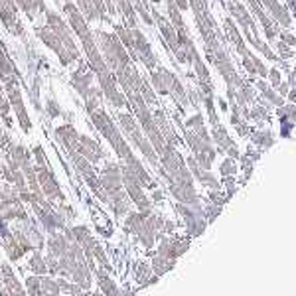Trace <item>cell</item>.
Returning a JSON list of instances; mask_svg holds the SVG:
<instances>
[{
	"instance_id": "obj_15",
	"label": "cell",
	"mask_w": 296,
	"mask_h": 296,
	"mask_svg": "<svg viewBox=\"0 0 296 296\" xmlns=\"http://www.w3.org/2000/svg\"><path fill=\"white\" fill-rule=\"evenodd\" d=\"M69 277H71V281H73L75 285H79L83 291H89V289H91L93 279H91V271H89L87 263H77V265L73 267V271H71Z\"/></svg>"
},
{
	"instance_id": "obj_5",
	"label": "cell",
	"mask_w": 296,
	"mask_h": 296,
	"mask_svg": "<svg viewBox=\"0 0 296 296\" xmlns=\"http://www.w3.org/2000/svg\"><path fill=\"white\" fill-rule=\"evenodd\" d=\"M2 81H4V91L8 95L10 107L14 109L16 119L20 123V129L24 133H30L32 131V121H30V117L26 113V107H24V101H22V93H20V81H22V77H18V75H6V77H2Z\"/></svg>"
},
{
	"instance_id": "obj_48",
	"label": "cell",
	"mask_w": 296,
	"mask_h": 296,
	"mask_svg": "<svg viewBox=\"0 0 296 296\" xmlns=\"http://www.w3.org/2000/svg\"><path fill=\"white\" fill-rule=\"evenodd\" d=\"M40 296H48V295H40Z\"/></svg>"
},
{
	"instance_id": "obj_44",
	"label": "cell",
	"mask_w": 296,
	"mask_h": 296,
	"mask_svg": "<svg viewBox=\"0 0 296 296\" xmlns=\"http://www.w3.org/2000/svg\"><path fill=\"white\" fill-rule=\"evenodd\" d=\"M0 296H10L6 291H4V287H2V285H0Z\"/></svg>"
},
{
	"instance_id": "obj_31",
	"label": "cell",
	"mask_w": 296,
	"mask_h": 296,
	"mask_svg": "<svg viewBox=\"0 0 296 296\" xmlns=\"http://www.w3.org/2000/svg\"><path fill=\"white\" fill-rule=\"evenodd\" d=\"M139 93H141V97L147 101V105H154L156 103V95H154V91H152V87L148 85L147 81H143V85H141V89H139Z\"/></svg>"
},
{
	"instance_id": "obj_18",
	"label": "cell",
	"mask_w": 296,
	"mask_h": 296,
	"mask_svg": "<svg viewBox=\"0 0 296 296\" xmlns=\"http://www.w3.org/2000/svg\"><path fill=\"white\" fill-rule=\"evenodd\" d=\"M225 32H227V36H229V40L235 44V48H237V51L245 57L247 53H249V49H247V46H245V42H243V38L239 36V32H237V28H235V24H233V20L231 18H227L225 20Z\"/></svg>"
},
{
	"instance_id": "obj_6",
	"label": "cell",
	"mask_w": 296,
	"mask_h": 296,
	"mask_svg": "<svg viewBox=\"0 0 296 296\" xmlns=\"http://www.w3.org/2000/svg\"><path fill=\"white\" fill-rule=\"evenodd\" d=\"M46 22H48V26L59 36V40L63 42V46H65V49H67L71 61L79 59V49H77V46H75V42H73V38H71V32H69L65 20H61L59 14H55V12H51V10H46Z\"/></svg>"
},
{
	"instance_id": "obj_17",
	"label": "cell",
	"mask_w": 296,
	"mask_h": 296,
	"mask_svg": "<svg viewBox=\"0 0 296 296\" xmlns=\"http://www.w3.org/2000/svg\"><path fill=\"white\" fill-rule=\"evenodd\" d=\"M0 285L4 287V291H6L10 296H28L26 289L20 285V281L16 279L14 273H12V275H4V277H0Z\"/></svg>"
},
{
	"instance_id": "obj_23",
	"label": "cell",
	"mask_w": 296,
	"mask_h": 296,
	"mask_svg": "<svg viewBox=\"0 0 296 296\" xmlns=\"http://www.w3.org/2000/svg\"><path fill=\"white\" fill-rule=\"evenodd\" d=\"M40 285H42V293L40 295H48V296H59L61 291H59V285L55 279L51 277H40Z\"/></svg>"
},
{
	"instance_id": "obj_38",
	"label": "cell",
	"mask_w": 296,
	"mask_h": 296,
	"mask_svg": "<svg viewBox=\"0 0 296 296\" xmlns=\"http://www.w3.org/2000/svg\"><path fill=\"white\" fill-rule=\"evenodd\" d=\"M281 42H285V44H289V46H295L296 44V38L291 34V32H283V36H281Z\"/></svg>"
},
{
	"instance_id": "obj_2",
	"label": "cell",
	"mask_w": 296,
	"mask_h": 296,
	"mask_svg": "<svg viewBox=\"0 0 296 296\" xmlns=\"http://www.w3.org/2000/svg\"><path fill=\"white\" fill-rule=\"evenodd\" d=\"M91 121H93V125L97 127V131L111 143V147H113V150L117 152V156H119L121 160H127V158L133 154V152H131V147H129L127 141L123 139L121 131L115 127V123L111 121V117H109L103 109L93 111V113H91Z\"/></svg>"
},
{
	"instance_id": "obj_13",
	"label": "cell",
	"mask_w": 296,
	"mask_h": 296,
	"mask_svg": "<svg viewBox=\"0 0 296 296\" xmlns=\"http://www.w3.org/2000/svg\"><path fill=\"white\" fill-rule=\"evenodd\" d=\"M77 8L87 20H107L103 0H77Z\"/></svg>"
},
{
	"instance_id": "obj_49",
	"label": "cell",
	"mask_w": 296,
	"mask_h": 296,
	"mask_svg": "<svg viewBox=\"0 0 296 296\" xmlns=\"http://www.w3.org/2000/svg\"><path fill=\"white\" fill-rule=\"evenodd\" d=\"M0 243H2V241H0Z\"/></svg>"
},
{
	"instance_id": "obj_33",
	"label": "cell",
	"mask_w": 296,
	"mask_h": 296,
	"mask_svg": "<svg viewBox=\"0 0 296 296\" xmlns=\"http://www.w3.org/2000/svg\"><path fill=\"white\" fill-rule=\"evenodd\" d=\"M46 265H48V273H51V277L59 275V261H57V257H53V255L48 253V257H46Z\"/></svg>"
},
{
	"instance_id": "obj_37",
	"label": "cell",
	"mask_w": 296,
	"mask_h": 296,
	"mask_svg": "<svg viewBox=\"0 0 296 296\" xmlns=\"http://www.w3.org/2000/svg\"><path fill=\"white\" fill-rule=\"evenodd\" d=\"M267 77H271V85L277 89V85L281 83V71H279L277 67H273V69L269 71V75H267Z\"/></svg>"
},
{
	"instance_id": "obj_16",
	"label": "cell",
	"mask_w": 296,
	"mask_h": 296,
	"mask_svg": "<svg viewBox=\"0 0 296 296\" xmlns=\"http://www.w3.org/2000/svg\"><path fill=\"white\" fill-rule=\"evenodd\" d=\"M0 18H2V24L6 26V30H14V26L18 24L16 20V4L14 0H0Z\"/></svg>"
},
{
	"instance_id": "obj_47",
	"label": "cell",
	"mask_w": 296,
	"mask_h": 296,
	"mask_svg": "<svg viewBox=\"0 0 296 296\" xmlns=\"http://www.w3.org/2000/svg\"><path fill=\"white\" fill-rule=\"evenodd\" d=\"M0 133H2V125H0Z\"/></svg>"
},
{
	"instance_id": "obj_21",
	"label": "cell",
	"mask_w": 296,
	"mask_h": 296,
	"mask_svg": "<svg viewBox=\"0 0 296 296\" xmlns=\"http://www.w3.org/2000/svg\"><path fill=\"white\" fill-rule=\"evenodd\" d=\"M119 10L123 12V16H125V26L127 28H135L137 26V10H135V6L129 2V0H119Z\"/></svg>"
},
{
	"instance_id": "obj_27",
	"label": "cell",
	"mask_w": 296,
	"mask_h": 296,
	"mask_svg": "<svg viewBox=\"0 0 296 296\" xmlns=\"http://www.w3.org/2000/svg\"><path fill=\"white\" fill-rule=\"evenodd\" d=\"M55 281H57V285H59V291H61V293H67V295H71V296L83 293V289H81L79 285H75L73 281H71V283H69V281H65V279H55Z\"/></svg>"
},
{
	"instance_id": "obj_36",
	"label": "cell",
	"mask_w": 296,
	"mask_h": 296,
	"mask_svg": "<svg viewBox=\"0 0 296 296\" xmlns=\"http://www.w3.org/2000/svg\"><path fill=\"white\" fill-rule=\"evenodd\" d=\"M199 127H203V117L201 115H194L186 121V129H190V131H196Z\"/></svg>"
},
{
	"instance_id": "obj_42",
	"label": "cell",
	"mask_w": 296,
	"mask_h": 296,
	"mask_svg": "<svg viewBox=\"0 0 296 296\" xmlns=\"http://www.w3.org/2000/svg\"><path fill=\"white\" fill-rule=\"evenodd\" d=\"M287 95H289V99H291L293 103H296V89H293V91H291V93H287Z\"/></svg>"
},
{
	"instance_id": "obj_8",
	"label": "cell",
	"mask_w": 296,
	"mask_h": 296,
	"mask_svg": "<svg viewBox=\"0 0 296 296\" xmlns=\"http://www.w3.org/2000/svg\"><path fill=\"white\" fill-rule=\"evenodd\" d=\"M36 176H38V184H40V188L48 199H59V201L65 199L53 172L49 170V166H36Z\"/></svg>"
},
{
	"instance_id": "obj_28",
	"label": "cell",
	"mask_w": 296,
	"mask_h": 296,
	"mask_svg": "<svg viewBox=\"0 0 296 296\" xmlns=\"http://www.w3.org/2000/svg\"><path fill=\"white\" fill-rule=\"evenodd\" d=\"M26 293H28V296H40L42 285H40V277L38 275H32V277L26 279Z\"/></svg>"
},
{
	"instance_id": "obj_11",
	"label": "cell",
	"mask_w": 296,
	"mask_h": 296,
	"mask_svg": "<svg viewBox=\"0 0 296 296\" xmlns=\"http://www.w3.org/2000/svg\"><path fill=\"white\" fill-rule=\"evenodd\" d=\"M71 85H73V89H75L83 99H87L89 89L93 87V71H89L87 67L81 65V67L73 73V77H71Z\"/></svg>"
},
{
	"instance_id": "obj_7",
	"label": "cell",
	"mask_w": 296,
	"mask_h": 296,
	"mask_svg": "<svg viewBox=\"0 0 296 296\" xmlns=\"http://www.w3.org/2000/svg\"><path fill=\"white\" fill-rule=\"evenodd\" d=\"M36 36H38L51 51H55V55L59 57V61H61L63 67H67V65L71 63V57H69V53H67L63 42L59 40V36H57L48 24H46V26H38V28H36Z\"/></svg>"
},
{
	"instance_id": "obj_30",
	"label": "cell",
	"mask_w": 296,
	"mask_h": 296,
	"mask_svg": "<svg viewBox=\"0 0 296 296\" xmlns=\"http://www.w3.org/2000/svg\"><path fill=\"white\" fill-rule=\"evenodd\" d=\"M12 235L16 237V241L20 243V247H22V251H24V253H28V251H34V245L30 243V239L26 237V233H24V231H22L20 227H16Z\"/></svg>"
},
{
	"instance_id": "obj_29",
	"label": "cell",
	"mask_w": 296,
	"mask_h": 296,
	"mask_svg": "<svg viewBox=\"0 0 296 296\" xmlns=\"http://www.w3.org/2000/svg\"><path fill=\"white\" fill-rule=\"evenodd\" d=\"M71 233H73V241H75V243H79V245H81V243H85L89 237H93V235H91V231H89L85 225H75V227H71Z\"/></svg>"
},
{
	"instance_id": "obj_19",
	"label": "cell",
	"mask_w": 296,
	"mask_h": 296,
	"mask_svg": "<svg viewBox=\"0 0 296 296\" xmlns=\"http://www.w3.org/2000/svg\"><path fill=\"white\" fill-rule=\"evenodd\" d=\"M28 267H30V271L34 273V275H38V277H44L46 273H48V265H46V257L38 251V249H34V253H32V257H30V263H28Z\"/></svg>"
},
{
	"instance_id": "obj_45",
	"label": "cell",
	"mask_w": 296,
	"mask_h": 296,
	"mask_svg": "<svg viewBox=\"0 0 296 296\" xmlns=\"http://www.w3.org/2000/svg\"><path fill=\"white\" fill-rule=\"evenodd\" d=\"M91 296H105V295H103V293H99V291H97V293H91Z\"/></svg>"
},
{
	"instance_id": "obj_46",
	"label": "cell",
	"mask_w": 296,
	"mask_h": 296,
	"mask_svg": "<svg viewBox=\"0 0 296 296\" xmlns=\"http://www.w3.org/2000/svg\"><path fill=\"white\" fill-rule=\"evenodd\" d=\"M75 296H91V295H83V293H79V295H75Z\"/></svg>"
},
{
	"instance_id": "obj_25",
	"label": "cell",
	"mask_w": 296,
	"mask_h": 296,
	"mask_svg": "<svg viewBox=\"0 0 296 296\" xmlns=\"http://www.w3.org/2000/svg\"><path fill=\"white\" fill-rule=\"evenodd\" d=\"M6 75H18V77H22L20 71L14 67V63L8 59L6 51L0 48V77H6Z\"/></svg>"
},
{
	"instance_id": "obj_43",
	"label": "cell",
	"mask_w": 296,
	"mask_h": 296,
	"mask_svg": "<svg viewBox=\"0 0 296 296\" xmlns=\"http://www.w3.org/2000/svg\"><path fill=\"white\" fill-rule=\"evenodd\" d=\"M119 296H133V293H129V291H123V293H121V291H119Z\"/></svg>"
},
{
	"instance_id": "obj_39",
	"label": "cell",
	"mask_w": 296,
	"mask_h": 296,
	"mask_svg": "<svg viewBox=\"0 0 296 296\" xmlns=\"http://www.w3.org/2000/svg\"><path fill=\"white\" fill-rule=\"evenodd\" d=\"M221 172H223V174H233V172H235V166L231 164V160H225V162L221 164Z\"/></svg>"
},
{
	"instance_id": "obj_10",
	"label": "cell",
	"mask_w": 296,
	"mask_h": 296,
	"mask_svg": "<svg viewBox=\"0 0 296 296\" xmlns=\"http://www.w3.org/2000/svg\"><path fill=\"white\" fill-rule=\"evenodd\" d=\"M77 152H79L85 160H89L91 164H97V162L103 158V150L99 147V143H95L91 137H85V135H79Z\"/></svg>"
},
{
	"instance_id": "obj_32",
	"label": "cell",
	"mask_w": 296,
	"mask_h": 296,
	"mask_svg": "<svg viewBox=\"0 0 296 296\" xmlns=\"http://www.w3.org/2000/svg\"><path fill=\"white\" fill-rule=\"evenodd\" d=\"M46 115H48V117H51V119L61 115V109H59L57 101H55V99H51V97L46 101Z\"/></svg>"
},
{
	"instance_id": "obj_4",
	"label": "cell",
	"mask_w": 296,
	"mask_h": 296,
	"mask_svg": "<svg viewBox=\"0 0 296 296\" xmlns=\"http://www.w3.org/2000/svg\"><path fill=\"white\" fill-rule=\"evenodd\" d=\"M119 125H121V129H123V133L127 135V139L133 143V147L139 148V150L148 158V162L156 166V164H158L156 150H154V147L150 145V141L143 135V131H141V127L137 125V121H135L131 115L123 113V115H119Z\"/></svg>"
},
{
	"instance_id": "obj_24",
	"label": "cell",
	"mask_w": 296,
	"mask_h": 296,
	"mask_svg": "<svg viewBox=\"0 0 296 296\" xmlns=\"http://www.w3.org/2000/svg\"><path fill=\"white\" fill-rule=\"evenodd\" d=\"M115 34H117L119 42H121L127 49H133V53H135V40H133L131 28H127V26H115Z\"/></svg>"
},
{
	"instance_id": "obj_34",
	"label": "cell",
	"mask_w": 296,
	"mask_h": 296,
	"mask_svg": "<svg viewBox=\"0 0 296 296\" xmlns=\"http://www.w3.org/2000/svg\"><path fill=\"white\" fill-rule=\"evenodd\" d=\"M34 158H36V166H48V158H46V152L42 147H34L32 150Z\"/></svg>"
},
{
	"instance_id": "obj_26",
	"label": "cell",
	"mask_w": 296,
	"mask_h": 296,
	"mask_svg": "<svg viewBox=\"0 0 296 296\" xmlns=\"http://www.w3.org/2000/svg\"><path fill=\"white\" fill-rule=\"evenodd\" d=\"M99 291H101L105 296H119V287H117L115 281L109 279V277L99 279Z\"/></svg>"
},
{
	"instance_id": "obj_9",
	"label": "cell",
	"mask_w": 296,
	"mask_h": 296,
	"mask_svg": "<svg viewBox=\"0 0 296 296\" xmlns=\"http://www.w3.org/2000/svg\"><path fill=\"white\" fill-rule=\"evenodd\" d=\"M131 34H133V40H135V51H137L139 59L147 65L148 69H154L156 67V55L152 53V48H150V44L147 42L145 34L141 30H137V28H133Z\"/></svg>"
},
{
	"instance_id": "obj_20",
	"label": "cell",
	"mask_w": 296,
	"mask_h": 296,
	"mask_svg": "<svg viewBox=\"0 0 296 296\" xmlns=\"http://www.w3.org/2000/svg\"><path fill=\"white\" fill-rule=\"evenodd\" d=\"M4 251H6V255H8L10 261H18V259H22V255H24V251H22V247H20V243L16 241L14 235H10V237L4 239Z\"/></svg>"
},
{
	"instance_id": "obj_1",
	"label": "cell",
	"mask_w": 296,
	"mask_h": 296,
	"mask_svg": "<svg viewBox=\"0 0 296 296\" xmlns=\"http://www.w3.org/2000/svg\"><path fill=\"white\" fill-rule=\"evenodd\" d=\"M63 10H65V14H67V18H69L71 28L77 32V36H79V40H81V44H83V51H85V55H87V59H89V67L93 69V73H95L97 77L109 73L111 69L107 67L103 55L99 53V48H97V44H95V38L91 36V30L87 28V22H85V16L81 14V10H79L73 2H65V4H63Z\"/></svg>"
},
{
	"instance_id": "obj_22",
	"label": "cell",
	"mask_w": 296,
	"mask_h": 296,
	"mask_svg": "<svg viewBox=\"0 0 296 296\" xmlns=\"http://www.w3.org/2000/svg\"><path fill=\"white\" fill-rule=\"evenodd\" d=\"M26 14H28V18L30 20H34L36 18V12L38 10H46V6H44V0H14Z\"/></svg>"
},
{
	"instance_id": "obj_35",
	"label": "cell",
	"mask_w": 296,
	"mask_h": 296,
	"mask_svg": "<svg viewBox=\"0 0 296 296\" xmlns=\"http://www.w3.org/2000/svg\"><path fill=\"white\" fill-rule=\"evenodd\" d=\"M275 46H277V49H279V57H285V59H289V57L295 53V51L291 49L293 46H289V44H285V42H277Z\"/></svg>"
},
{
	"instance_id": "obj_3",
	"label": "cell",
	"mask_w": 296,
	"mask_h": 296,
	"mask_svg": "<svg viewBox=\"0 0 296 296\" xmlns=\"http://www.w3.org/2000/svg\"><path fill=\"white\" fill-rule=\"evenodd\" d=\"M99 46L103 49V59H105V63H107L109 69L119 71V69H123V67H127L131 63L129 51H125V46L119 42L117 36L101 32L99 34Z\"/></svg>"
},
{
	"instance_id": "obj_41",
	"label": "cell",
	"mask_w": 296,
	"mask_h": 296,
	"mask_svg": "<svg viewBox=\"0 0 296 296\" xmlns=\"http://www.w3.org/2000/svg\"><path fill=\"white\" fill-rule=\"evenodd\" d=\"M174 2H176V6H178L180 10H188V8H190L188 0H174Z\"/></svg>"
},
{
	"instance_id": "obj_12",
	"label": "cell",
	"mask_w": 296,
	"mask_h": 296,
	"mask_svg": "<svg viewBox=\"0 0 296 296\" xmlns=\"http://www.w3.org/2000/svg\"><path fill=\"white\" fill-rule=\"evenodd\" d=\"M55 139L61 143L65 152H73L79 147V133L73 129V125H61L55 129Z\"/></svg>"
},
{
	"instance_id": "obj_40",
	"label": "cell",
	"mask_w": 296,
	"mask_h": 296,
	"mask_svg": "<svg viewBox=\"0 0 296 296\" xmlns=\"http://www.w3.org/2000/svg\"><path fill=\"white\" fill-rule=\"evenodd\" d=\"M289 85H291V83H279V85H277L279 93H281V95H287V93H289Z\"/></svg>"
},
{
	"instance_id": "obj_14",
	"label": "cell",
	"mask_w": 296,
	"mask_h": 296,
	"mask_svg": "<svg viewBox=\"0 0 296 296\" xmlns=\"http://www.w3.org/2000/svg\"><path fill=\"white\" fill-rule=\"evenodd\" d=\"M46 245H48V253L59 259L61 255H65L69 241H67V237H65L63 233H57V231H55V233H49V239L46 241Z\"/></svg>"
}]
</instances>
